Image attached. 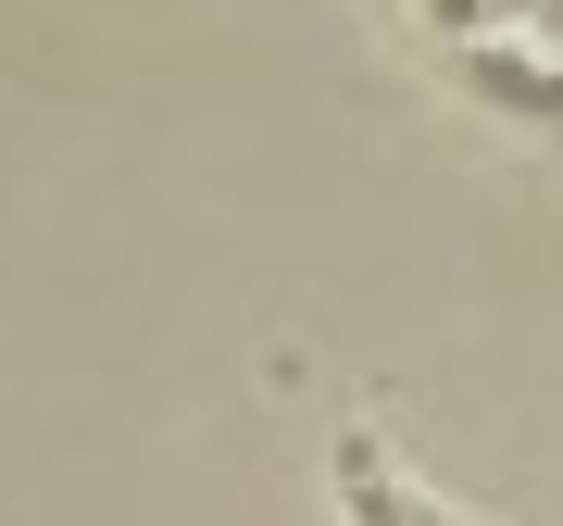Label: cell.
Masks as SVG:
<instances>
[{
	"label": "cell",
	"mask_w": 563,
	"mask_h": 526,
	"mask_svg": "<svg viewBox=\"0 0 563 526\" xmlns=\"http://www.w3.org/2000/svg\"><path fill=\"white\" fill-rule=\"evenodd\" d=\"M451 76L476 88L488 113H514V125H563V63L514 51V39H463V51H451Z\"/></svg>",
	"instance_id": "obj_1"
}]
</instances>
